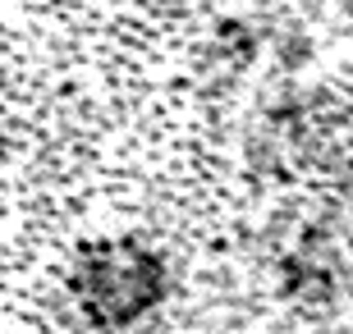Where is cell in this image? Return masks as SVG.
I'll list each match as a JSON object with an SVG mask.
<instances>
[{"label": "cell", "mask_w": 353, "mask_h": 334, "mask_svg": "<svg viewBox=\"0 0 353 334\" xmlns=\"http://www.w3.org/2000/svg\"><path fill=\"white\" fill-rule=\"evenodd\" d=\"M0 334H353V0H0Z\"/></svg>", "instance_id": "cell-1"}]
</instances>
